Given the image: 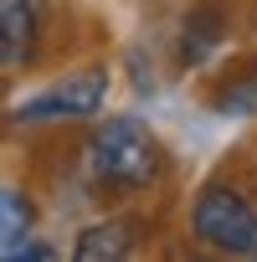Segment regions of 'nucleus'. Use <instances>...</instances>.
Segmentation results:
<instances>
[{
  "mask_svg": "<svg viewBox=\"0 0 257 262\" xmlns=\"http://www.w3.org/2000/svg\"><path fill=\"white\" fill-rule=\"evenodd\" d=\"M165 175V144L155 139V128L134 113H113L93 128L88 139V180L108 195H134L149 190Z\"/></svg>",
  "mask_w": 257,
  "mask_h": 262,
  "instance_id": "f257e3e1",
  "label": "nucleus"
},
{
  "mask_svg": "<svg viewBox=\"0 0 257 262\" xmlns=\"http://www.w3.org/2000/svg\"><path fill=\"white\" fill-rule=\"evenodd\" d=\"M190 236L221 257H257V206L237 185H206L190 206Z\"/></svg>",
  "mask_w": 257,
  "mask_h": 262,
  "instance_id": "f03ea898",
  "label": "nucleus"
},
{
  "mask_svg": "<svg viewBox=\"0 0 257 262\" xmlns=\"http://www.w3.org/2000/svg\"><path fill=\"white\" fill-rule=\"evenodd\" d=\"M103 98H108V67H77L47 82L41 93H31L11 118L16 123H72V118H93Z\"/></svg>",
  "mask_w": 257,
  "mask_h": 262,
  "instance_id": "7ed1b4c3",
  "label": "nucleus"
},
{
  "mask_svg": "<svg viewBox=\"0 0 257 262\" xmlns=\"http://www.w3.org/2000/svg\"><path fill=\"white\" fill-rule=\"evenodd\" d=\"M36 0H0V72H21L36 57Z\"/></svg>",
  "mask_w": 257,
  "mask_h": 262,
  "instance_id": "20e7f679",
  "label": "nucleus"
},
{
  "mask_svg": "<svg viewBox=\"0 0 257 262\" xmlns=\"http://www.w3.org/2000/svg\"><path fill=\"white\" fill-rule=\"evenodd\" d=\"M139 247V221L134 216H108V221H93L77 231L72 242V257L77 262H113V257H128Z\"/></svg>",
  "mask_w": 257,
  "mask_h": 262,
  "instance_id": "39448f33",
  "label": "nucleus"
},
{
  "mask_svg": "<svg viewBox=\"0 0 257 262\" xmlns=\"http://www.w3.org/2000/svg\"><path fill=\"white\" fill-rule=\"evenodd\" d=\"M36 226V201L16 185H0V257H6L16 242H26Z\"/></svg>",
  "mask_w": 257,
  "mask_h": 262,
  "instance_id": "423d86ee",
  "label": "nucleus"
},
{
  "mask_svg": "<svg viewBox=\"0 0 257 262\" xmlns=\"http://www.w3.org/2000/svg\"><path fill=\"white\" fill-rule=\"evenodd\" d=\"M216 113H226V118H252L257 113V72H237L226 88H216Z\"/></svg>",
  "mask_w": 257,
  "mask_h": 262,
  "instance_id": "0eeeda50",
  "label": "nucleus"
},
{
  "mask_svg": "<svg viewBox=\"0 0 257 262\" xmlns=\"http://www.w3.org/2000/svg\"><path fill=\"white\" fill-rule=\"evenodd\" d=\"M216 41H221V21H216L211 11H201V16H190V26H185L180 57H185V62H201V57H206Z\"/></svg>",
  "mask_w": 257,
  "mask_h": 262,
  "instance_id": "6e6552de",
  "label": "nucleus"
}]
</instances>
